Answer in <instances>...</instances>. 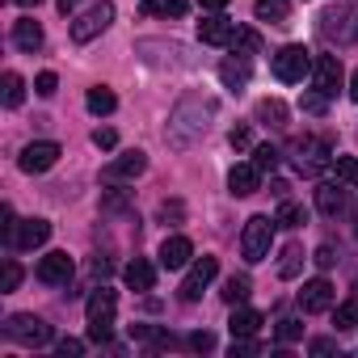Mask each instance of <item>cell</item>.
I'll return each instance as SVG.
<instances>
[{
  "label": "cell",
  "instance_id": "obj_1",
  "mask_svg": "<svg viewBox=\"0 0 358 358\" xmlns=\"http://www.w3.org/2000/svg\"><path fill=\"white\" fill-rule=\"evenodd\" d=\"M211 114H215V101H211V97H203V93L182 97V101H177V110H173V118H169V131H164L169 148H177V152H182V148H194V143L207 135Z\"/></svg>",
  "mask_w": 358,
  "mask_h": 358
},
{
  "label": "cell",
  "instance_id": "obj_2",
  "mask_svg": "<svg viewBox=\"0 0 358 358\" xmlns=\"http://www.w3.org/2000/svg\"><path fill=\"white\" fill-rule=\"evenodd\" d=\"M114 308H118V295L110 287H97L85 303V316H89V341H110L114 333Z\"/></svg>",
  "mask_w": 358,
  "mask_h": 358
},
{
  "label": "cell",
  "instance_id": "obj_3",
  "mask_svg": "<svg viewBox=\"0 0 358 358\" xmlns=\"http://www.w3.org/2000/svg\"><path fill=\"white\" fill-rule=\"evenodd\" d=\"M320 34L337 47L358 43V5H329L320 13Z\"/></svg>",
  "mask_w": 358,
  "mask_h": 358
},
{
  "label": "cell",
  "instance_id": "obj_4",
  "mask_svg": "<svg viewBox=\"0 0 358 358\" xmlns=\"http://www.w3.org/2000/svg\"><path fill=\"white\" fill-rule=\"evenodd\" d=\"M270 245H274V220L253 215V220L245 224V232H241V253H245V262H249V266L266 262V257H270Z\"/></svg>",
  "mask_w": 358,
  "mask_h": 358
},
{
  "label": "cell",
  "instance_id": "obj_5",
  "mask_svg": "<svg viewBox=\"0 0 358 358\" xmlns=\"http://www.w3.org/2000/svg\"><path fill=\"white\" fill-rule=\"evenodd\" d=\"M5 333H9V341L30 345V350H38V345L51 341V324H47L43 316H34V312H17V316H9Z\"/></svg>",
  "mask_w": 358,
  "mask_h": 358
},
{
  "label": "cell",
  "instance_id": "obj_6",
  "mask_svg": "<svg viewBox=\"0 0 358 358\" xmlns=\"http://www.w3.org/2000/svg\"><path fill=\"white\" fill-rule=\"evenodd\" d=\"M270 68H274V76H278L282 85H299V80L312 72V55H308L299 43H291V47H282V51L270 59Z\"/></svg>",
  "mask_w": 358,
  "mask_h": 358
},
{
  "label": "cell",
  "instance_id": "obj_7",
  "mask_svg": "<svg viewBox=\"0 0 358 358\" xmlns=\"http://www.w3.org/2000/svg\"><path fill=\"white\" fill-rule=\"evenodd\" d=\"M110 22H114V5L110 0H93V5L72 22V43H93Z\"/></svg>",
  "mask_w": 358,
  "mask_h": 358
},
{
  "label": "cell",
  "instance_id": "obj_8",
  "mask_svg": "<svg viewBox=\"0 0 358 358\" xmlns=\"http://www.w3.org/2000/svg\"><path fill=\"white\" fill-rule=\"evenodd\" d=\"M38 282H47V287H68L72 282V274H76V262L64 253V249H55V253H47L43 262H38Z\"/></svg>",
  "mask_w": 358,
  "mask_h": 358
},
{
  "label": "cell",
  "instance_id": "obj_9",
  "mask_svg": "<svg viewBox=\"0 0 358 358\" xmlns=\"http://www.w3.org/2000/svg\"><path fill=\"white\" fill-rule=\"evenodd\" d=\"M220 274V262L215 257H199L194 266H190V274H186V282H182V299L186 303H199L203 299V291L211 287V278Z\"/></svg>",
  "mask_w": 358,
  "mask_h": 358
},
{
  "label": "cell",
  "instance_id": "obj_10",
  "mask_svg": "<svg viewBox=\"0 0 358 358\" xmlns=\"http://www.w3.org/2000/svg\"><path fill=\"white\" fill-rule=\"evenodd\" d=\"M143 169H148V156H143V152L135 148V152H122V156H114V160H110V164L101 169V177H106V182H114V186H118V182H135V177H139Z\"/></svg>",
  "mask_w": 358,
  "mask_h": 358
},
{
  "label": "cell",
  "instance_id": "obj_11",
  "mask_svg": "<svg viewBox=\"0 0 358 358\" xmlns=\"http://www.w3.org/2000/svg\"><path fill=\"white\" fill-rule=\"evenodd\" d=\"M55 160H59V143H51V139L26 143V148H22V156H17L22 173H47V169H51Z\"/></svg>",
  "mask_w": 358,
  "mask_h": 358
},
{
  "label": "cell",
  "instance_id": "obj_12",
  "mask_svg": "<svg viewBox=\"0 0 358 358\" xmlns=\"http://www.w3.org/2000/svg\"><path fill=\"white\" fill-rule=\"evenodd\" d=\"M312 85L324 97H337V89H341V59L337 55H316L312 59Z\"/></svg>",
  "mask_w": 358,
  "mask_h": 358
},
{
  "label": "cell",
  "instance_id": "obj_13",
  "mask_svg": "<svg viewBox=\"0 0 358 358\" xmlns=\"http://www.w3.org/2000/svg\"><path fill=\"white\" fill-rule=\"evenodd\" d=\"M333 299H337V291H333V282H329V278H312V282H303V291H299V308H303L308 316L329 312V308H333Z\"/></svg>",
  "mask_w": 358,
  "mask_h": 358
},
{
  "label": "cell",
  "instance_id": "obj_14",
  "mask_svg": "<svg viewBox=\"0 0 358 358\" xmlns=\"http://www.w3.org/2000/svg\"><path fill=\"white\" fill-rule=\"evenodd\" d=\"M249 76H253V55H228L224 64H220V80H224V89H232V93H241L245 85H249Z\"/></svg>",
  "mask_w": 358,
  "mask_h": 358
},
{
  "label": "cell",
  "instance_id": "obj_15",
  "mask_svg": "<svg viewBox=\"0 0 358 358\" xmlns=\"http://www.w3.org/2000/svg\"><path fill=\"white\" fill-rule=\"evenodd\" d=\"M295 152H299V156H295V169H299V173H308V177L333 164L329 148H324V143H316V139H299V143H295Z\"/></svg>",
  "mask_w": 358,
  "mask_h": 358
},
{
  "label": "cell",
  "instance_id": "obj_16",
  "mask_svg": "<svg viewBox=\"0 0 358 358\" xmlns=\"http://www.w3.org/2000/svg\"><path fill=\"white\" fill-rule=\"evenodd\" d=\"M228 190H232L236 199H249V194H257V190H262V169H257L253 160L236 164V169L228 173Z\"/></svg>",
  "mask_w": 358,
  "mask_h": 358
},
{
  "label": "cell",
  "instance_id": "obj_17",
  "mask_svg": "<svg viewBox=\"0 0 358 358\" xmlns=\"http://www.w3.org/2000/svg\"><path fill=\"white\" fill-rule=\"evenodd\" d=\"M199 38L207 43V47H232V38H236V22H228V17H203L199 22Z\"/></svg>",
  "mask_w": 358,
  "mask_h": 358
},
{
  "label": "cell",
  "instance_id": "obj_18",
  "mask_svg": "<svg viewBox=\"0 0 358 358\" xmlns=\"http://www.w3.org/2000/svg\"><path fill=\"white\" fill-rule=\"evenodd\" d=\"M160 266L164 270H182V266H190V257H194V245L186 241V236H169L164 245H160Z\"/></svg>",
  "mask_w": 358,
  "mask_h": 358
},
{
  "label": "cell",
  "instance_id": "obj_19",
  "mask_svg": "<svg viewBox=\"0 0 358 358\" xmlns=\"http://www.w3.org/2000/svg\"><path fill=\"white\" fill-rule=\"evenodd\" d=\"M51 241V224L47 220H22L13 232V249H38Z\"/></svg>",
  "mask_w": 358,
  "mask_h": 358
},
{
  "label": "cell",
  "instance_id": "obj_20",
  "mask_svg": "<svg viewBox=\"0 0 358 358\" xmlns=\"http://www.w3.org/2000/svg\"><path fill=\"white\" fill-rule=\"evenodd\" d=\"M122 282H127L131 291H152V287H156V266H152L148 257H135V262L122 270Z\"/></svg>",
  "mask_w": 358,
  "mask_h": 358
},
{
  "label": "cell",
  "instance_id": "obj_21",
  "mask_svg": "<svg viewBox=\"0 0 358 358\" xmlns=\"http://www.w3.org/2000/svg\"><path fill=\"white\" fill-rule=\"evenodd\" d=\"M13 43H17V51H38L43 47V26L34 22V17H22V22H13Z\"/></svg>",
  "mask_w": 358,
  "mask_h": 358
},
{
  "label": "cell",
  "instance_id": "obj_22",
  "mask_svg": "<svg viewBox=\"0 0 358 358\" xmlns=\"http://www.w3.org/2000/svg\"><path fill=\"white\" fill-rule=\"evenodd\" d=\"M228 329H232V337H257V329H262V312H253V308H236L232 320H228Z\"/></svg>",
  "mask_w": 358,
  "mask_h": 358
},
{
  "label": "cell",
  "instance_id": "obj_23",
  "mask_svg": "<svg viewBox=\"0 0 358 358\" xmlns=\"http://www.w3.org/2000/svg\"><path fill=\"white\" fill-rule=\"evenodd\" d=\"M257 17L262 22H270V26H287V17H291V0H257Z\"/></svg>",
  "mask_w": 358,
  "mask_h": 358
},
{
  "label": "cell",
  "instance_id": "obj_24",
  "mask_svg": "<svg viewBox=\"0 0 358 358\" xmlns=\"http://www.w3.org/2000/svg\"><path fill=\"white\" fill-rule=\"evenodd\" d=\"M257 122H266V127L282 131V127H287V106H282L278 97H266V101H257Z\"/></svg>",
  "mask_w": 358,
  "mask_h": 358
},
{
  "label": "cell",
  "instance_id": "obj_25",
  "mask_svg": "<svg viewBox=\"0 0 358 358\" xmlns=\"http://www.w3.org/2000/svg\"><path fill=\"white\" fill-rule=\"evenodd\" d=\"M316 207L324 215H341L345 211V190L341 186H316Z\"/></svg>",
  "mask_w": 358,
  "mask_h": 358
},
{
  "label": "cell",
  "instance_id": "obj_26",
  "mask_svg": "<svg viewBox=\"0 0 358 358\" xmlns=\"http://www.w3.org/2000/svg\"><path fill=\"white\" fill-rule=\"evenodd\" d=\"M85 106H89V114H97V118H106V114H114V106H118V97L106 89V85H97V89H89V97H85Z\"/></svg>",
  "mask_w": 358,
  "mask_h": 358
},
{
  "label": "cell",
  "instance_id": "obj_27",
  "mask_svg": "<svg viewBox=\"0 0 358 358\" xmlns=\"http://www.w3.org/2000/svg\"><path fill=\"white\" fill-rule=\"evenodd\" d=\"M190 9V0H143L148 17H182Z\"/></svg>",
  "mask_w": 358,
  "mask_h": 358
},
{
  "label": "cell",
  "instance_id": "obj_28",
  "mask_svg": "<svg viewBox=\"0 0 358 358\" xmlns=\"http://www.w3.org/2000/svg\"><path fill=\"white\" fill-rule=\"evenodd\" d=\"M274 224H278V228H303V224H308V215H303V207H299V203L282 199V203H278V215H274Z\"/></svg>",
  "mask_w": 358,
  "mask_h": 358
},
{
  "label": "cell",
  "instance_id": "obj_29",
  "mask_svg": "<svg viewBox=\"0 0 358 358\" xmlns=\"http://www.w3.org/2000/svg\"><path fill=\"white\" fill-rule=\"evenodd\" d=\"M303 270V249L299 245H287L282 249V262H278V278H295Z\"/></svg>",
  "mask_w": 358,
  "mask_h": 358
},
{
  "label": "cell",
  "instance_id": "obj_30",
  "mask_svg": "<svg viewBox=\"0 0 358 358\" xmlns=\"http://www.w3.org/2000/svg\"><path fill=\"white\" fill-rule=\"evenodd\" d=\"M22 101H26V80H22L17 72H5V106L17 110Z\"/></svg>",
  "mask_w": 358,
  "mask_h": 358
},
{
  "label": "cell",
  "instance_id": "obj_31",
  "mask_svg": "<svg viewBox=\"0 0 358 358\" xmlns=\"http://www.w3.org/2000/svg\"><path fill=\"white\" fill-rule=\"evenodd\" d=\"M249 291H253V282H249V278H245V274H241V278H236V274H232V278H228V282H224V299H228V303H232V308H236V303H245V299H249Z\"/></svg>",
  "mask_w": 358,
  "mask_h": 358
},
{
  "label": "cell",
  "instance_id": "obj_32",
  "mask_svg": "<svg viewBox=\"0 0 358 358\" xmlns=\"http://www.w3.org/2000/svg\"><path fill=\"white\" fill-rule=\"evenodd\" d=\"M278 156H282V152H278L274 143H257V148H253V164H257L262 173H274V169H278Z\"/></svg>",
  "mask_w": 358,
  "mask_h": 358
},
{
  "label": "cell",
  "instance_id": "obj_33",
  "mask_svg": "<svg viewBox=\"0 0 358 358\" xmlns=\"http://www.w3.org/2000/svg\"><path fill=\"white\" fill-rule=\"evenodd\" d=\"M333 169H337V177L345 186H358V160L354 156H333Z\"/></svg>",
  "mask_w": 358,
  "mask_h": 358
},
{
  "label": "cell",
  "instance_id": "obj_34",
  "mask_svg": "<svg viewBox=\"0 0 358 358\" xmlns=\"http://www.w3.org/2000/svg\"><path fill=\"white\" fill-rule=\"evenodd\" d=\"M333 324H337V333L358 329V303H341V308L333 312Z\"/></svg>",
  "mask_w": 358,
  "mask_h": 358
},
{
  "label": "cell",
  "instance_id": "obj_35",
  "mask_svg": "<svg viewBox=\"0 0 358 358\" xmlns=\"http://www.w3.org/2000/svg\"><path fill=\"white\" fill-rule=\"evenodd\" d=\"M232 47H236L241 55H257V51H262V38H257L253 30H236V38H232Z\"/></svg>",
  "mask_w": 358,
  "mask_h": 358
},
{
  "label": "cell",
  "instance_id": "obj_36",
  "mask_svg": "<svg viewBox=\"0 0 358 358\" xmlns=\"http://www.w3.org/2000/svg\"><path fill=\"white\" fill-rule=\"evenodd\" d=\"M299 106H303V114H324V110H329V97H324L320 89H312V93H303Z\"/></svg>",
  "mask_w": 358,
  "mask_h": 358
},
{
  "label": "cell",
  "instance_id": "obj_37",
  "mask_svg": "<svg viewBox=\"0 0 358 358\" xmlns=\"http://www.w3.org/2000/svg\"><path fill=\"white\" fill-rule=\"evenodd\" d=\"M17 282H22V266L5 262V270H0V291H17Z\"/></svg>",
  "mask_w": 358,
  "mask_h": 358
},
{
  "label": "cell",
  "instance_id": "obj_38",
  "mask_svg": "<svg viewBox=\"0 0 358 358\" xmlns=\"http://www.w3.org/2000/svg\"><path fill=\"white\" fill-rule=\"evenodd\" d=\"M55 89H59V76H55V72H38L34 93H38V97H55Z\"/></svg>",
  "mask_w": 358,
  "mask_h": 358
},
{
  "label": "cell",
  "instance_id": "obj_39",
  "mask_svg": "<svg viewBox=\"0 0 358 358\" xmlns=\"http://www.w3.org/2000/svg\"><path fill=\"white\" fill-rule=\"evenodd\" d=\"M299 337H303V324L299 320H291V316L278 320V341H299Z\"/></svg>",
  "mask_w": 358,
  "mask_h": 358
},
{
  "label": "cell",
  "instance_id": "obj_40",
  "mask_svg": "<svg viewBox=\"0 0 358 358\" xmlns=\"http://www.w3.org/2000/svg\"><path fill=\"white\" fill-rule=\"evenodd\" d=\"M228 143H232V148H249V143H253V131H249V127H232V131H228Z\"/></svg>",
  "mask_w": 358,
  "mask_h": 358
},
{
  "label": "cell",
  "instance_id": "obj_41",
  "mask_svg": "<svg viewBox=\"0 0 358 358\" xmlns=\"http://www.w3.org/2000/svg\"><path fill=\"white\" fill-rule=\"evenodd\" d=\"M190 350H199V354L215 350V333H207V329H203V333H194V337H190Z\"/></svg>",
  "mask_w": 358,
  "mask_h": 358
},
{
  "label": "cell",
  "instance_id": "obj_42",
  "mask_svg": "<svg viewBox=\"0 0 358 358\" xmlns=\"http://www.w3.org/2000/svg\"><path fill=\"white\" fill-rule=\"evenodd\" d=\"M93 143H97V148H106V152H110V148H114V143H118V135H114V131H110V127H97V131H93Z\"/></svg>",
  "mask_w": 358,
  "mask_h": 358
},
{
  "label": "cell",
  "instance_id": "obj_43",
  "mask_svg": "<svg viewBox=\"0 0 358 358\" xmlns=\"http://www.w3.org/2000/svg\"><path fill=\"white\" fill-rule=\"evenodd\" d=\"M312 262H316V266H320V270H329V266H333V262H337V253H333V245H320V249H316V253H312Z\"/></svg>",
  "mask_w": 358,
  "mask_h": 358
},
{
  "label": "cell",
  "instance_id": "obj_44",
  "mask_svg": "<svg viewBox=\"0 0 358 358\" xmlns=\"http://www.w3.org/2000/svg\"><path fill=\"white\" fill-rule=\"evenodd\" d=\"M59 354H64V358H80V354H85V341H76V337H64V341H59Z\"/></svg>",
  "mask_w": 358,
  "mask_h": 358
},
{
  "label": "cell",
  "instance_id": "obj_45",
  "mask_svg": "<svg viewBox=\"0 0 358 358\" xmlns=\"http://www.w3.org/2000/svg\"><path fill=\"white\" fill-rule=\"evenodd\" d=\"M308 350H312V354H333V350H337V341H333V337H316Z\"/></svg>",
  "mask_w": 358,
  "mask_h": 358
},
{
  "label": "cell",
  "instance_id": "obj_46",
  "mask_svg": "<svg viewBox=\"0 0 358 358\" xmlns=\"http://www.w3.org/2000/svg\"><path fill=\"white\" fill-rule=\"evenodd\" d=\"M199 5H203V9H215V13H220V9L228 5V0H199Z\"/></svg>",
  "mask_w": 358,
  "mask_h": 358
},
{
  "label": "cell",
  "instance_id": "obj_47",
  "mask_svg": "<svg viewBox=\"0 0 358 358\" xmlns=\"http://www.w3.org/2000/svg\"><path fill=\"white\" fill-rule=\"evenodd\" d=\"M350 97L358 101V68H354V76H350Z\"/></svg>",
  "mask_w": 358,
  "mask_h": 358
},
{
  "label": "cell",
  "instance_id": "obj_48",
  "mask_svg": "<svg viewBox=\"0 0 358 358\" xmlns=\"http://www.w3.org/2000/svg\"><path fill=\"white\" fill-rule=\"evenodd\" d=\"M76 5H80V0H59V13H72Z\"/></svg>",
  "mask_w": 358,
  "mask_h": 358
},
{
  "label": "cell",
  "instance_id": "obj_49",
  "mask_svg": "<svg viewBox=\"0 0 358 358\" xmlns=\"http://www.w3.org/2000/svg\"><path fill=\"white\" fill-rule=\"evenodd\" d=\"M13 5H22V9H38L43 0H13Z\"/></svg>",
  "mask_w": 358,
  "mask_h": 358
}]
</instances>
